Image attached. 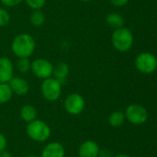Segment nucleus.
<instances>
[{"instance_id":"nucleus-1","label":"nucleus","mask_w":157,"mask_h":157,"mask_svg":"<svg viewBox=\"0 0 157 157\" xmlns=\"http://www.w3.org/2000/svg\"><path fill=\"white\" fill-rule=\"evenodd\" d=\"M35 49V40L31 35L21 33L18 35L11 43L13 53L19 58H29Z\"/></svg>"},{"instance_id":"nucleus-2","label":"nucleus","mask_w":157,"mask_h":157,"mask_svg":"<svg viewBox=\"0 0 157 157\" xmlns=\"http://www.w3.org/2000/svg\"><path fill=\"white\" fill-rule=\"evenodd\" d=\"M27 135L34 142L43 143L50 138L51 129L47 123L42 120H34L28 123L26 128Z\"/></svg>"},{"instance_id":"nucleus-3","label":"nucleus","mask_w":157,"mask_h":157,"mask_svg":"<svg viewBox=\"0 0 157 157\" xmlns=\"http://www.w3.org/2000/svg\"><path fill=\"white\" fill-rule=\"evenodd\" d=\"M111 40L116 50L121 52H125L132 47L133 35L129 29L122 27L114 30Z\"/></svg>"},{"instance_id":"nucleus-4","label":"nucleus","mask_w":157,"mask_h":157,"mask_svg":"<svg viewBox=\"0 0 157 157\" xmlns=\"http://www.w3.org/2000/svg\"><path fill=\"white\" fill-rule=\"evenodd\" d=\"M41 91L43 97L47 101H56L62 93V84L54 77L43 79L41 86Z\"/></svg>"},{"instance_id":"nucleus-5","label":"nucleus","mask_w":157,"mask_h":157,"mask_svg":"<svg viewBox=\"0 0 157 157\" xmlns=\"http://www.w3.org/2000/svg\"><path fill=\"white\" fill-rule=\"evenodd\" d=\"M135 66L143 74L149 75L154 73L157 68V58L150 52H142L136 57Z\"/></svg>"},{"instance_id":"nucleus-6","label":"nucleus","mask_w":157,"mask_h":157,"mask_svg":"<svg viewBox=\"0 0 157 157\" xmlns=\"http://www.w3.org/2000/svg\"><path fill=\"white\" fill-rule=\"evenodd\" d=\"M64 108L65 110L70 115H80L85 108L83 97L78 93L69 94L64 101Z\"/></svg>"},{"instance_id":"nucleus-7","label":"nucleus","mask_w":157,"mask_h":157,"mask_svg":"<svg viewBox=\"0 0 157 157\" xmlns=\"http://www.w3.org/2000/svg\"><path fill=\"white\" fill-rule=\"evenodd\" d=\"M125 117L130 123L135 125H141L147 121L148 114L146 109L143 106L138 104H131L127 108Z\"/></svg>"},{"instance_id":"nucleus-8","label":"nucleus","mask_w":157,"mask_h":157,"mask_svg":"<svg viewBox=\"0 0 157 157\" xmlns=\"http://www.w3.org/2000/svg\"><path fill=\"white\" fill-rule=\"evenodd\" d=\"M53 64L43 58L34 60L31 64V70L32 71L33 75L40 78V79H46L51 77L53 75Z\"/></svg>"},{"instance_id":"nucleus-9","label":"nucleus","mask_w":157,"mask_h":157,"mask_svg":"<svg viewBox=\"0 0 157 157\" xmlns=\"http://www.w3.org/2000/svg\"><path fill=\"white\" fill-rule=\"evenodd\" d=\"M100 147L96 142L88 140L83 142L78 150L79 157H98Z\"/></svg>"},{"instance_id":"nucleus-10","label":"nucleus","mask_w":157,"mask_h":157,"mask_svg":"<svg viewBox=\"0 0 157 157\" xmlns=\"http://www.w3.org/2000/svg\"><path fill=\"white\" fill-rule=\"evenodd\" d=\"M14 67L12 62L6 57L0 58V83H9L13 77Z\"/></svg>"},{"instance_id":"nucleus-11","label":"nucleus","mask_w":157,"mask_h":157,"mask_svg":"<svg viewBox=\"0 0 157 157\" xmlns=\"http://www.w3.org/2000/svg\"><path fill=\"white\" fill-rule=\"evenodd\" d=\"M65 148L60 143L52 142L43 147L41 157H65Z\"/></svg>"},{"instance_id":"nucleus-12","label":"nucleus","mask_w":157,"mask_h":157,"mask_svg":"<svg viewBox=\"0 0 157 157\" xmlns=\"http://www.w3.org/2000/svg\"><path fill=\"white\" fill-rule=\"evenodd\" d=\"M8 84L12 89V92L18 96H24L30 90L29 83L24 78L19 76H16V77L13 76Z\"/></svg>"},{"instance_id":"nucleus-13","label":"nucleus","mask_w":157,"mask_h":157,"mask_svg":"<svg viewBox=\"0 0 157 157\" xmlns=\"http://www.w3.org/2000/svg\"><path fill=\"white\" fill-rule=\"evenodd\" d=\"M68 73H69V67L67 63L61 62V63H58L56 66H54V69H53L54 78H56L61 84H63L66 81L68 75Z\"/></svg>"},{"instance_id":"nucleus-14","label":"nucleus","mask_w":157,"mask_h":157,"mask_svg":"<svg viewBox=\"0 0 157 157\" xmlns=\"http://www.w3.org/2000/svg\"><path fill=\"white\" fill-rule=\"evenodd\" d=\"M19 116L21 118V120H23L25 122L29 123V122L33 121L34 120H36L37 110L32 105L26 104V105L22 106V108L20 109Z\"/></svg>"},{"instance_id":"nucleus-15","label":"nucleus","mask_w":157,"mask_h":157,"mask_svg":"<svg viewBox=\"0 0 157 157\" xmlns=\"http://www.w3.org/2000/svg\"><path fill=\"white\" fill-rule=\"evenodd\" d=\"M106 23L111 28L117 29L124 26V18L118 13H110L106 16Z\"/></svg>"},{"instance_id":"nucleus-16","label":"nucleus","mask_w":157,"mask_h":157,"mask_svg":"<svg viewBox=\"0 0 157 157\" xmlns=\"http://www.w3.org/2000/svg\"><path fill=\"white\" fill-rule=\"evenodd\" d=\"M13 96L12 89L8 83H0V104L8 102Z\"/></svg>"},{"instance_id":"nucleus-17","label":"nucleus","mask_w":157,"mask_h":157,"mask_svg":"<svg viewBox=\"0 0 157 157\" xmlns=\"http://www.w3.org/2000/svg\"><path fill=\"white\" fill-rule=\"evenodd\" d=\"M30 21H31L32 26H34V27H41V26L43 25V23L45 21V16H44L43 12L41 11V9L33 10V12L31 15Z\"/></svg>"},{"instance_id":"nucleus-18","label":"nucleus","mask_w":157,"mask_h":157,"mask_svg":"<svg viewBox=\"0 0 157 157\" xmlns=\"http://www.w3.org/2000/svg\"><path fill=\"white\" fill-rule=\"evenodd\" d=\"M125 120V115L121 111H115L111 113L108 119V122L112 127H119L123 124Z\"/></svg>"},{"instance_id":"nucleus-19","label":"nucleus","mask_w":157,"mask_h":157,"mask_svg":"<svg viewBox=\"0 0 157 157\" xmlns=\"http://www.w3.org/2000/svg\"><path fill=\"white\" fill-rule=\"evenodd\" d=\"M31 63L28 58H19L17 63V68L19 73L27 74L31 70Z\"/></svg>"},{"instance_id":"nucleus-20","label":"nucleus","mask_w":157,"mask_h":157,"mask_svg":"<svg viewBox=\"0 0 157 157\" xmlns=\"http://www.w3.org/2000/svg\"><path fill=\"white\" fill-rule=\"evenodd\" d=\"M25 2L29 7H31L33 10H36L41 9L45 5L46 0H25Z\"/></svg>"},{"instance_id":"nucleus-21","label":"nucleus","mask_w":157,"mask_h":157,"mask_svg":"<svg viewBox=\"0 0 157 157\" xmlns=\"http://www.w3.org/2000/svg\"><path fill=\"white\" fill-rule=\"evenodd\" d=\"M9 20H10V16L8 12L6 9L0 7V27L6 26Z\"/></svg>"},{"instance_id":"nucleus-22","label":"nucleus","mask_w":157,"mask_h":157,"mask_svg":"<svg viewBox=\"0 0 157 157\" xmlns=\"http://www.w3.org/2000/svg\"><path fill=\"white\" fill-rule=\"evenodd\" d=\"M22 2V0H1V3L8 7H13L18 6L19 4H20Z\"/></svg>"},{"instance_id":"nucleus-23","label":"nucleus","mask_w":157,"mask_h":157,"mask_svg":"<svg viewBox=\"0 0 157 157\" xmlns=\"http://www.w3.org/2000/svg\"><path fill=\"white\" fill-rule=\"evenodd\" d=\"M6 144H7V141H6V138L5 137V135L3 133L0 132V152L6 150Z\"/></svg>"},{"instance_id":"nucleus-24","label":"nucleus","mask_w":157,"mask_h":157,"mask_svg":"<svg viewBox=\"0 0 157 157\" xmlns=\"http://www.w3.org/2000/svg\"><path fill=\"white\" fill-rule=\"evenodd\" d=\"M98 157H114L113 154L111 153V151H109L108 149H100Z\"/></svg>"},{"instance_id":"nucleus-25","label":"nucleus","mask_w":157,"mask_h":157,"mask_svg":"<svg viewBox=\"0 0 157 157\" xmlns=\"http://www.w3.org/2000/svg\"><path fill=\"white\" fill-rule=\"evenodd\" d=\"M111 4H113L116 6H124L128 4L129 0H109Z\"/></svg>"},{"instance_id":"nucleus-26","label":"nucleus","mask_w":157,"mask_h":157,"mask_svg":"<svg viewBox=\"0 0 157 157\" xmlns=\"http://www.w3.org/2000/svg\"><path fill=\"white\" fill-rule=\"evenodd\" d=\"M0 157H12V155H11V154L8 153L7 151L4 150V151L0 152Z\"/></svg>"},{"instance_id":"nucleus-27","label":"nucleus","mask_w":157,"mask_h":157,"mask_svg":"<svg viewBox=\"0 0 157 157\" xmlns=\"http://www.w3.org/2000/svg\"><path fill=\"white\" fill-rule=\"evenodd\" d=\"M114 157H130L129 156V155H116V156Z\"/></svg>"},{"instance_id":"nucleus-28","label":"nucleus","mask_w":157,"mask_h":157,"mask_svg":"<svg viewBox=\"0 0 157 157\" xmlns=\"http://www.w3.org/2000/svg\"><path fill=\"white\" fill-rule=\"evenodd\" d=\"M26 157H39V156H37V155H28V156H26Z\"/></svg>"},{"instance_id":"nucleus-29","label":"nucleus","mask_w":157,"mask_h":157,"mask_svg":"<svg viewBox=\"0 0 157 157\" xmlns=\"http://www.w3.org/2000/svg\"><path fill=\"white\" fill-rule=\"evenodd\" d=\"M81 1H82V2H90L91 0H81Z\"/></svg>"}]
</instances>
